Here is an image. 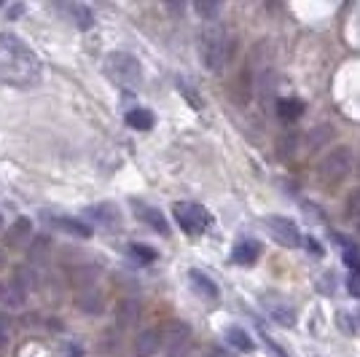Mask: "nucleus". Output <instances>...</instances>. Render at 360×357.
Instances as JSON below:
<instances>
[{
  "mask_svg": "<svg viewBox=\"0 0 360 357\" xmlns=\"http://www.w3.org/2000/svg\"><path fill=\"white\" fill-rule=\"evenodd\" d=\"M0 81L14 86H35L41 81V60L30 46L11 32H0Z\"/></svg>",
  "mask_w": 360,
  "mask_h": 357,
  "instance_id": "f257e3e1",
  "label": "nucleus"
},
{
  "mask_svg": "<svg viewBox=\"0 0 360 357\" xmlns=\"http://www.w3.org/2000/svg\"><path fill=\"white\" fill-rule=\"evenodd\" d=\"M199 54H202V65L210 73H221V70H226V65L231 62V57H234V38L224 27L212 25V27L202 32Z\"/></svg>",
  "mask_w": 360,
  "mask_h": 357,
  "instance_id": "f03ea898",
  "label": "nucleus"
},
{
  "mask_svg": "<svg viewBox=\"0 0 360 357\" xmlns=\"http://www.w3.org/2000/svg\"><path fill=\"white\" fill-rule=\"evenodd\" d=\"M103 70H105L108 81L121 89H137L143 84V65L127 51H110L103 60Z\"/></svg>",
  "mask_w": 360,
  "mask_h": 357,
  "instance_id": "7ed1b4c3",
  "label": "nucleus"
},
{
  "mask_svg": "<svg viewBox=\"0 0 360 357\" xmlns=\"http://www.w3.org/2000/svg\"><path fill=\"white\" fill-rule=\"evenodd\" d=\"M352 172V150L347 148V145H339V148H333L320 162L317 167V178L323 180L326 186H336V183H342Z\"/></svg>",
  "mask_w": 360,
  "mask_h": 357,
  "instance_id": "20e7f679",
  "label": "nucleus"
},
{
  "mask_svg": "<svg viewBox=\"0 0 360 357\" xmlns=\"http://www.w3.org/2000/svg\"><path fill=\"white\" fill-rule=\"evenodd\" d=\"M172 215H175V221H178V226L186 234H202L210 223L207 209L194 205V202H178L172 207Z\"/></svg>",
  "mask_w": 360,
  "mask_h": 357,
  "instance_id": "39448f33",
  "label": "nucleus"
},
{
  "mask_svg": "<svg viewBox=\"0 0 360 357\" xmlns=\"http://www.w3.org/2000/svg\"><path fill=\"white\" fill-rule=\"evenodd\" d=\"M188 339H191V327L180 323V320H172L162 330V349L169 357H180L188 346Z\"/></svg>",
  "mask_w": 360,
  "mask_h": 357,
  "instance_id": "423d86ee",
  "label": "nucleus"
},
{
  "mask_svg": "<svg viewBox=\"0 0 360 357\" xmlns=\"http://www.w3.org/2000/svg\"><path fill=\"white\" fill-rule=\"evenodd\" d=\"M264 226L269 228V234L274 237V242H280L283 247H299L301 245V234L293 221H288L283 215H269L264 218Z\"/></svg>",
  "mask_w": 360,
  "mask_h": 357,
  "instance_id": "0eeeda50",
  "label": "nucleus"
},
{
  "mask_svg": "<svg viewBox=\"0 0 360 357\" xmlns=\"http://www.w3.org/2000/svg\"><path fill=\"white\" fill-rule=\"evenodd\" d=\"M162 349V330L146 327L143 333H137L135 339V355L137 357H153Z\"/></svg>",
  "mask_w": 360,
  "mask_h": 357,
  "instance_id": "6e6552de",
  "label": "nucleus"
},
{
  "mask_svg": "<svg viewBox=\"0 0 360 357\" xmlns=\"http://www.w3.org/2000/svg\"><path fill=\"white\" fill-rule=\"evenodd\" d=\"M258 255H261V245L255 239H242V242L234 245V250H231L234 264H240V266H253L255 261H258Z\"/></svg>",
  "mask_w": 360,
  "mask_h": 357,
  "instance_id": "1a4fd4ad",
  "label": "nucleus"
},
{
  "mask_svg": "<svg viewBox=\"0 0 360 357\" xmlns=\"http://www.w3.org/2000/svg\"><path fill=\"white\" fill-rule=\"evenodd\" d=\"M32 239V223L27 218H19L14 221V226L8 228V234H6V242H8V247H22V245H30Z\"/></svg>",
  "mask_w": 360,
  "mask_h": 357,
  "instance_id": "9d476101",
  "label": "nucleus"
},
{
  "mask_svg": "<svg viewBox=\"0 0 360 357\" xmlns=\"http://www.w3.org/2000/svg\"><path fill=\"white\" fill-rule=\"evenodd\" d=\"M86 215H89L94 223L100 226H108V228H113V226L121 223L119 218V209L113 207V205H94V207L86 209Z\"/></svg>",
  "mask_w": 360,
  "mask_h": 357,
  "instance_id": "9b49d317",
  "label": "nucleus"
},
{
  "mask_svg": "<svg viewBox=\"0 0 360 357\" xmlns=\"http://www.w3.org/2000/svg\"><path fill=\"white\" fill-rule=\"evenodd\" d=\"M266 312L271 314L274 323H280L283 327H290L296 323V314H293V309L288 306L285 301H266Z\"/></svg>",
  "mask_w": 360,
  "mask_h": 357,
  "instance_id": "f8f14e48",
  "label": "nucleus"
},
{
  "mask_svg": "<svg viewBox=\"0 0 360 357\" xmlns=\"http://www.w3.org/2000/svg\"><path fill=\"white\" fill-rule=\"evenodd\" d=\"M127 124H129L132 129H137V132H148V129H153L156 119H153V113H150L148 108H132V110L127 113Z\"/></svg>",
  "mask_w": 360,
  "mask_h": 357,
  "instance_id": "ddd939ff",
  "label": "nucleus"
},
{
  "mask_svg": "<svg viewBox=\"0 0 360 357\" xmlns=\"http://www.w3.org/2000/svg\"><path fill=\"white\" fill-rule=\"evenodd\" d=\"M191 285H194L196 293H202L205 298H218V287H215V283H212L207 274H202L199 268H191Z\"/></svg>",
  "mask_w": 360,
  "mask_h": 357,
  "instance_id": "4468645a",
  "label": "nucleus"
},
{
  "mask_svg": "<svg viewBox=\"0 0 360 357\" xmlns=\"http://www.w3.org/2000/svg\"><path fill=\"white\" fill-rule=\"evenodd\" d=\"M65 11H68V16L73 19L75 27H81V30H89L91 25H94V14H91L86 6H81V3H73V6H68Z\"/></svg>",
  "mask_w": 360,
  "mask_h": 357,
  "instance_id": "2eb2a0df",
  "label": "nucleus"
},
{
  "mask_svg": "<svg viewBox=\"0 0 360 357\" xmlns=\"http://www.w3.org/2000/svg\"><path fill=\"white\" fill-rule=\"evenodd\" d=\"M226 342L231 344L234 349H240V352H253V349H255L253 339H250V336H248V333H245L242 327H237V325L226 330Z\"/></svg>",
  "mask_w": 360,
  "mask_h": 357,
  "instance_id": "dca6fc26",
  "label": "nucleus"
},
{
  "mask_svg": "<svg viewBox=\"0 0 360 357\" xmlns=\"http://www.w3.org/2000/svg\"><path fill=\"white\" fill-rule=\"evenodd\" d=\"M51 223L62 228V231H68V234H75V237L81 239H89L91 237V228L86 223H81V221H75V218H54Z\"/></svg>",
  "mask_w": 360,
  "mask_h": 357,
  "instance_id": "f3484780",
  "label": "nucleus"
},
{
  "mask_svg": "<svg viewBox=\"0 0 360 357\" xmlns=\"http://www.w3.org/2000/svg\"><path fill=\"white\" fill-rule=\"evenodd\" d=\"M140 218L146 221V223H150V228H156L159 234H169V226H167V221H165V215L159 212V209H153V207H146V205H140Z\"/></svg>",
  "mask_w": 360,
  "mask_h": 357,
  "instance_id": "a211bd4d",
  "label": "nucleus"
},
{
  "mask_svg": "<svg viewBox=\"0 0 360 357\" xmlns=\"http://www.w3.org/2000/svg\"><path fill=\"white\" fill-rule=\"evenodd\" d=\"M78 309H84L86 314H100L105 309V304H103V296L100 293H94V290H86V293H81L78 296Z\"/></svg>",
  "mask_w": 360,
  "mask_h": 357,
  "instance_id": "6ab92c4d",
  "label": "nucleus"
},
{
  "mask_svg": "<svg viewBox=\"0 0 360 357\" xmlns=\"http://www.w3.org/2000/svg\"><path fill=\"white\" fill-rule=\"evenodd\" d=\"M137 314H140V301H135V298H124V301L119 304L121 325H129V323H135Z\"/></svg>",
  "mask_w": 360,
  "mask_h": 357,
  "instance_id": "aec40b11",
  "label": "nucleus"
},
{
  "mask_svg": "<svg viewBox=\"0 0 360 357\" xmlns=\"http://www.w3.org/2000/svg\"><path fill=\"white\" fill-rule=\"evenodd\" d=\"M277 113L283 119H299L301 113H304V103L301 100H280L277 103Z\"/></svg>",
  "mask_w": 360,
  "mask_h": 357,
  "instance_id": "412c9836",
  "label": "nucleus"
},
{
  "mask_svg": "<svg viewBox=\"0 0 360 357\" xmlns=\"http://www.w3.org/2000/svg\"><path fill=\"white\" fill-rule=\"evenodd\" d=\"M296 143H299V137L293 132H285L280 137V143H277V150H280V156L288 159V156H293L296 153Z\"/></svg>",
  "mask_w": 360,
  "mask_h": 357,
  "instance_id": "4be33fe9",
  "label": "nucleus"
},
{
  "mask_svg": "<svg viewBox=\"0 0 360 357\" xmlns=\"http://www.w3.org/2000/svg\"><path fill=\"white\" fill-rule=\"evenodd\" d=\"M330 140V126H317L315 132H309V150L323 148Z\"/></svg>",
  "mask_w": 360,
  "mask_h": 357,
  "instance_id": "5701e85b",
  "label": "nucleus"
},
{
  "mask_svg": "<svg viewBox=\"0 0 360 357\" xmlns=\"http://www.w3.org/2000/svg\"><path fill=\"white\" fill-rule=\"evenodd\" d=\"M347 215L360 221V188H355V191L349 194V199H347Z\"/></svg>",
  "mask_w": 360,
  "mask_h": 357,
  "instance_id": "b1692460",
  "label": "nucleus"
},
{
  "mask_svg": "<svg viewBox=\"0 0 360 357\" xmlns=\"http://www.w3.org/2000/svg\"><path fill=\"white\" fill-rule=\"evenodd\" d=\"M194 8H196V14L205 16V19H215L218 11H221V6H218V3H196Z\"/></svg>",
  "mask_w": 360,
  "mask_h": 357,
  "instance_id": "393cba45",
  "label": "nucleus"
},
{
  "mask_svg": "<svg viewBox=\"0 0 360 357\" xmlns=\"http://www.w3.org/2000/svg\"><path fill=\"white\" fill-rule=\"evenodd\" d=\"M129 253L137 255L143 264H150V261L156 258V250H150V247H146V245H132V247H129Z\"/></svg>",
  "mask_w": 360,
  "mask_h": 357,
  "instance_id": "a878e982",
  "label": "nucleus"
},
{
  "mask_svg": "<svg viewBox=\"0 0 360 357\" xmlns=\"http://www.w3.org/2000/svg\"><path fill=\"white\" fill-rule=\"evenodd\" d=\"M8 336H11V327H8V317H6V314H0V346L8 342Z\"/></svg>",
  "mask_w": 360,
  "mask_h": 357,
  "instance_id": "bb28decb",
  "label": "nucleus"
},
{
  "mask_svg": "<svg viewBox=\"0 0 360 357\" xmlns=\"http://www.w3.org/2000/svg\"><path fill=\"white\" fill-rule=\"evenodd\" d=\"M205 357H231V355H229V352H224V349H210Z\"/></svg>",
  "mask_w": 360,
  "mask_h": 357,
  "instance_id": "cd10ccee",
  "label": "nucleus"
},
{
  "mask_svg": "<svg viewBox=\"0 0 360 357\" xmlns=\"http://www.w3.org/2000/svg\"><path fill=\"white\" fill-rule=\"evenodd\" d=\"M355 280H358V277H352V280H349V290H352L355 296H360V283H355Z\"/></svg>",
  "mask_w": 360,
  "mask_h": 357,
  "instance_id": "c85d7f7f",
  "label": "nucleus"
},
{
  "mask_svg": "<svg viewBox=\"0 0 360 357\" xmlns=\"http://www.w3.org/2000/svg\"><path fill=\"white\" fill-rule=\"evenodd\" d=\"M307 245H309V250H312V253H323V250H320V245H317L315 239H309V242H307Z\"/></svg>",
  "mask_w": 360,
  "mask_h": 357,
  "instance_id": "c756f323",
  "label": "nucleus"
},
{
  "mask_svg": "<svg viewBox=\"0 0 360 357\" xmlns=\"http://www.w3.org/2000/svg\"><path fill=\"white\" fill-rule=\"evenodd\" d=\"M68 357H81V349L78 346H68Z\"/></svg>",
  "mask_w": 360,
  "mask_h": 357,
  "instance_id": "7c9ffc66",
  "label": "nucleus"
},
{
  "mask_svg": "<svg viewBox=\"0 0 360 357\" xmlns=\"http://www.w3.org/2000/svg\"><path fill=\"white\" fill-rule=\"evenodd\" d=\"M0 228H3V215H0Z\"/></svg>",
  "mask_w": 360,
  "mask_h": 357,
  "instance_id": "2f4dec72",
  "label": "nucleus"
},
{
  "mask_svg": "<svg viewBox=\"0 0 360 357\" xmlns=\"http://www.w3.org/2000/svg\"><path fill=\"white\" fill-rule=\"evenodd\" d=\"M0 266H3V255H0Z\"/></svg>",
  "mask_w": 360,
  "mask_h": 357,
  "instance_id": "473e14b6",
  "label": "nucleus"
},
{
  "mask_svg": "<svg viewBox=\"0 0 360 357\" xmlns=\"http://www.w3.org/2000/svg\"><path fill=\"white\" fill-rule=\"evenodd\" d=\"M0 296H3V287H0Z\"/></svg>",
  "mask_w": 360,
  "mask_h": 357,
  "instance_id": "72a5a7b5",
  "label": "nucleus"
}]
</instances>
